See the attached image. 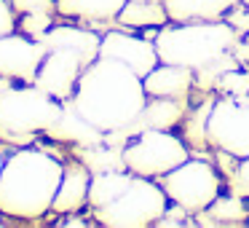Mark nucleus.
I'll return each mask as SVG.
<instances>
[{
    "mask_svg": "<svg viewBox=\"0 0 249 228\" xmlns=\"http://www.w3.org/2000/svg\"><path fill=\"white\" fill-rule=\"evenodd\" d=\"M67 102L99 132H113L129 126L142 113L147 94L142 78L131 67L118 59L97 57L81 73L75 94Z\"/></svg>",
    "mask_w": 249,
    "mask_h": 228,
    "instance_id": "f257e3e1",
    "label": "nucleus"
},
{
    "mask_svg": "<svg viewBox=\"0 0 249 228\" xmlns=\"http://www.w3.org/2000/svg\"><path fill=\"white\" fill-rule=\"evenodd\" d=\"M62 174L65 164L35 148L6 156L0 172V212L19 220H35L51 212Z\"/></svg>",
    "mask_w": 249,
    "mask_h": 228,
    "instance_id": "f03ea898",
    "label": "nucleus"
},
{
    "mask_svg": "<svg viewBox=\"0 0 249 228\" xmlns=\"http://www.w3.org/2000/svg\"><path fill=\"white\" fill-rule=\"evenodd\" d=\"M241 40L236 27L220 19V22H185V24H163L153 40L156 54L163 65H179L188 70L209 65L212 59L233 51Z\"/></svg>",
    "mask_w": 249,
    "mask_h": 228,
    "instance_id": "7ed1b4c3",
    "label": "nucleus"
},
{
    "mask_svg": "<svg viewBox=\"0 0 249 228\" xmlns=\"http://www.w3.org/2000/svg\"><path fill=\"white\" fill-rule=\"evenodd\" d=\"M65 110V102L49 97L38 86L0 89V140L24 145L35 134H46Z\"/></svg>",
    "mask_w": 249,
    "mask_h": 228,
    "instance_id": "20e7f679",
    "label": "nucleus"
},
{
    "mask_svg": "<svg viewBox=\"0 0 249 228\" xmlns=\"http://www.w3.org/2000/svg\"><path fill=\"white\" fill-rule=\"evenodd\" d=\"M166 207L169 196L163 193L161 185L150 177L134 174L118 199L94 209V217L99 226L110 228H145L156 226V220L166 212Z\"/></svg>",
    "mask_w": 249,
    "mask_h": 228,
    "instance_id": "39448f33",
    "label": "nucleus"
},
{
    "mask_svg": "<svg viewBox=\"0 0 249 228\" xmlns=\"http://www.w3.org/2000/svg\"><path fill=\"white\" fill-rule=\"evenodd\" d=\"M124 167L140 177L158 180L190 158L188 142L169 129H145L134 134L124 148Z\"/></svg>",
    "mask_w": 249,
    "mask_h": 228,
    "instance_id": "423d86ee",
    "label": "nucleus"
},
{
    "mask_svg": "<svg viewBox=\"0 0 249 228\" xmlns=\"http://www.w3.org/2000/svg\"><path fill=\"white\" fill-rule=\"evenodd\" d=\"M156 183L163 188L172 204L185 207L190 215L206 212V207H212V201L222 193V180L217 169L206 161H196V158L182 161L172 172L161 174Z\"/></svg>",
    "mask_w": 249,
    "mask_h": 228,
    "instance_id": "0eeeda50",
    "label": "nucleus"
},
{
    "mask_svg": "<svg viewBox=\"0 0 249 228\" xmlns=\"http://www.w3.org/2000/svg\"><path fill=\"white\" fill-rule=\"evenodd\" d=\"M209 145L222 151L225 156L247 158L249 156V94L231 97L222 94L212 102L206 118Z\"/></svg>",
    "mask_w": 249,
    "mask_h": 228,
    "instance_id": "6e6552de",
    "label": "nucleus"
},
{
    "mask_svg": "<svg viewBox=\"0 0 249 228\" xmlns=\"http://www.w3.org/2000/svg\"><path fill=\"white\" fill-rule=\"evenodd\" d=\"M86 70V62L70 49H51L46 51L43 62L38 67V76H35V86L40 92H46L49 97L67 102L75 94V86L81 81V73Z\"/></svg>",
    "mask_w": 249,
    "mask_h": 228,
    "instance_id": "1a4fd4ad",
    "label": "nucleus"
},
{
    "mask_svg": "<svg viewBox=\"0 0 249 228\" xmlns=\"http://www.w3.org/2000/svg\"><path fill=\"white\" fill-rule=\"evenodd\" d=\"M43 57H46L43 43L19 33V30L0 35V78L33 83Z\"/></svg>",
    "mask_w": 249,
    "mask_h": 228,
    "instance_id": "9d476101",
    "label": "nucleus"
},
{
    "mask_svg": "<svg viewBox=\"0 0 249 228\" xmlns=\"http://www.w3.org/2000/svg\"><path fill=\"white\" fill-rule=\"evenodd\" d=\"M99 57H107V59H118L126 67L137 73L140 78H145L153 67L158 65V54L153 40H147L145 35H131V33H113L102 35V43H99Z\"/></svg>",
    "mask_w": 249,
    "mask_h": 228,
    "instance_id": "9b49d317",
    "label": "nucleus"
},
{
    "mask_svg": "<svg viewBox=\"0 0 249 228\" xmlns=\"http://www.w3.org/2000/svg\"><path fill=\"white\" fill-rule=\"evenodd\" d=\"M89 185H91V169L86 164H65V174L56 188L51 212L56 215H72L89 204Z\"/></svg>",
    "mask_w": 249,
    "mask_h": 228,
    "instance_id": "f8f14e48",
    "label": "nucleus"
},
{
    "mask_svg": "<svg viewBox=\"0 0 249 228\" xmlns=\"http://www.w3.org/2000/svg\"><path fill=\"white\" fill-rule=\"evenodd\" d=\"M38 40L43 43L46 51H51V49H70V51H75V54L86 62V67L99 57V43H102V38H99L94 30L70 27V24L49 27Z\"/></svg>",
    "mask_w": 249,
    "mask_h": 228,
    "instance_id": "ddd939ff",
    "label": "nucleus"
},
{
    "mask_svg": "<svg viewBox=\"0 0 249 228\" xmlns=\"http://www.w3.org/2000/svg\"><path fill=\"white\" fill-rule=\"evenodd\" d=\"M193 83H196V73L193 70L179 67V65H163V62H158V65L142 78V86H145L147 97H179V99H188Z\"/></svg>",
    "mask_w": 249,
    "mask_h": 228,
    "instance_id": "4468645a",
    "label": "nucleus"
},
{
    "mask_svg": "<svg viewBox=\"0 0 249 228\" xmlns=\"http://www.w3.org/2000/svg\"><path fill=\"white\" fill-rule=\"evenodd\" d=\"M241 0H163L169 22H220Z\"/></svg>",
    "mask_w": 249,
    "mask_h": 228,
    "instance_id": "2eb2a0df",
    "label": "nucleus"
},
{
    "mask_svg": "<svg viewBox=\"0 0 249 228\" xmlns=\"http://www.w3.org/2000/svg\"><path fill=\"white\" fill-rule=\"evenodd\" d=\"M46 134L54 137V140H62V142H75V145H81V148H91V145H102L105 142V132H99L97 126H91L83 115H78L70 102H65L62 115L56 118V124L51 126Z\"/></svg>",
    "mask_w": 249,
    "mask_h": 228,
    "instance_id": "dca6fc26",
    "label": "nucleus"
},
{
    "mask_svg": "<svg viewBox=\"0 0 249 228\" xmlns=\"http://www.w3.org/2000/svg\"><path fill=\"white\" fill-rule=\"evenodd\" d=\"M126 0H56V14L83 22H113Z\"/></svg>",
    "mask_w": 249,
    "mask_h": 228,
    "instance_id": "f3484780",
    "label": "nucleus"
},
{
    "mask_svg": "<svg viewBox=\"0 0 249 228\" xmlns=\"http://www.w3.org/2000/svg\"><path fill=\"white\" fill-rule=\"evenodd\" d=\"M134 172L129 169H110V172H97L91 174V185H89V207L99 209V207L115 201L131 183Z\"/></svg>",
    "mask_w": 249,
    "mask_h": 228,
    "instance_id": "a211bd4d",
    "label": "nucleus"
},
{
    "mask_svg": "<svg viewBox=\"0 0 249 228\" xmlns=\"http://www.w3.org/2000/svg\"><path fill=\"white\" fill-rule=\"evenodd\" d=\"M166 22L163 0H126L118 14V24L124 27H163Z\"/></svg>",
    "mask_w": 249,
    "mask_h": 228,
    "instance_id": "6ab92c4d",
    "label": "nucleus"
},
{
    "mask_svg": "<svg viewBox=\"0 0 249 228\" xmlns=\"http://www.w3.org/2000/svg\"><path fill=\"white\" fill-rule=\"evenodd\" d=\"M206 215L209 220H201V223H209V226H220V223H241L247 217V207H244L241 196L233 193V196H217L212 201V207H206Z\"/></svg>",
    "mask_w": 249,
    "mask_h": 228,
    "instance_id": "aec40b11",
    "label": "nucleus"
},
{
    "mask_svg": "<svg viewBox=\"0 0 249 228\" xmlns=\"http://www.w3.org/2000/svg\"><path fill=\"white\" fill-rule=\"evenodd\" d=\"M236 67H241L238 57L233 54V51H225L222 57L212 59L209 65H204V67H198V70H193V73H196V83H198V89H204V92H212V89H217L220 78L225 76L228 70H236Z\"/></svg>",
    "mask_w": 249,
    "mask_h": 228,
    "instance_id": "412c9836",
    "label": "nucleus"
},
{
    "mask_svg": "<svg viewBox=\"0 0 249 228\" xmlns=\"http://www.w3.org/2000/svg\"><path fill=\"white\" fill-rule=\"evenodd\" d=\"M217 92H220V94H231V97L249 94V70H244V67L228 70L225 76L220 78V83H217Z\"/></svg>",
    "mask_w": 249,
    "mask_h": 228,
    "instance_id": "4be33fe9",
    "label": "nucleus"
},
{
    "mask_svg": "<svg viewBox=\"0 0 249 228\" xmlns=\"http://www.w3.org/2000/svg\"><path fill=\"white\" fill-rule=\"evenodd\" d=\"M49 27H54V19H51V14H22V22H17V30H19V33L30 35V38H35V40H38Z\"/></svg>",
    "mask_w": 249,
    "mask_h": 228,
    "instance_id": "5701e85b",
    "label": "nucleus"
},
{
    "mask_svg": "<svg viewBox=\"0 0 249 228\" xmlns=\"http://www.w3.org/2000/svg\"><path fill=\"white\" fill-rule=\"evenodd\" d=\"M14 14H54L56 0H11Z\"/></svg>",
    "mask_w": 249,
    "mask_h": 228,
    "instance_id": "b1692460",
    "label": "nucleus"
},
{
    "mask_svg": "<svg viewBox=\"0 0 249 228\" xmlns=\"http://www.w3.org/2000/svg\"><path fill=\"white\" fill-rule=\"evenodd\" d=\"M231 188L236 190L238 196H249V156L247 158H238L236 174L231 177Z\"/></svg>",
    "mask_w": 249,
    "mask_h": 228,
    "instance_id": "393cba45",
    "label": "nucleus"
},
{
    "mask_svg": "<svg viewBox=\"0 0 249 228\" xmlns=\"http://www.w3.org/2000/svg\"><path fill=\"white\" fill-rule=\"evenodd\" d=\"M17 30V17L8 0H0V35H8Z\"/></svg>",
    "mask_w": 249,
    "mask_h": 228,
    "instance_id": "a878e982",
    "label": "nucleus"
},
{
    "mask_svg": "<svg viewBox=\"0 0 249 228\" xmlns=\"http://www.w3.org/2000/svg\"><path fill=\"white\" fill-rule=\"evenodd\" d=\"M233 54L238 57V62H241V67H249V30L244 33V38L238 40L236 46H233Z\"/></svg>",
    "mask_w": 249,
    "mask_h": 228,
    "instance_id": "bb28decb",
    "label": "nucleus"
},
{
    "mask_svg": "<svg viewBox=\"0 0 249 228\" xmlns=\"http://www.w3.org/2000/svg\"><path fill=\"white\" fill-rule=\"evenodd\" d=\"M59 226H86V220H81V217H65V220H59Z\"/></svg>",
    "mask_w": 249,
    "mask_h": 228,
    "instance_id": "cd10ccee",
    "label": "nucleus"
},
{
    "mask_svg": "<svg viewBox=\"0 0 249 228\" xmlns=\"http://www.w3.org/2000/svg\"><path fill=\"white\" fill-rule=\"evenodd\" d=\"M3 86H11V83H8V78H0V89Z\"/></svg>",
    "mask_w": 249,
    "mask_h": 228,
    "instance_id": "c85d7f7f",
    "label": "nucleus"
},
{
    "mask_svg": "<svg viewBox=\"0 0 249 228\" xmlns=\"http://www.w3.org/2000/svg\"><path fill=\"white\" fill-rule=\"evenodd\" d=\"M3 164H6V156H3V153H0V172H3Z\"/></svg>",
    "mask_w": 249,
    "mask_h": 228,
    "instance_id": "c756f323",
    "label": "nucleus"
},
{
    "mask_svg": "<svg viewBox=\"0 0 249 228\" xmlns=\"http://www.w3.org/2000/svg\"><path fill=\"white\" fill-rule=\"evenodd\" d=\"M241 3H244V8H249V0H241Z\"/></svg>",
    "mask_w": 249,
    "mask_h": 228,
    "instance_id": "7c9ffc66",
    "label": "nucleus"
}]
</instances>
